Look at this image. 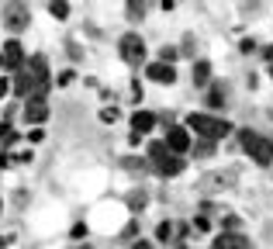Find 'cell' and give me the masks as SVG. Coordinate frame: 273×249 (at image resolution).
I'll return each instance as SVG.
<instances>
[{"label": "cell", "mask_w": 273, "mask_h": 249, "mask_svg": "<svg viewBox=\"0 0 273 249\" xmlns=\"http://www.w3.org/2000/svg\"><path fill=\"white\" fill-rule=\"evenodd\" d=\"M190 132H197V138H208V142H218V138H225V135L232 132V125L225 121V118H215V115H204V111H194V115H187L183 121Z\"/></svg>", "instance_id": "6da1fadb"}, {"label": "cell", "mask_w": 273, "mask_h": 249, "mask_svg": "<svg viewBox=\"0 0 273 249\" xmlns=\"http://www.w3.org/2000/svg\"><path fill=\"white\" fill-rule=\"evenodd\" d=\"M194 83L197 87H208V83H211V62H208V59L194 62Z\"/></svg>", "instance_id": "5bb4252c"}, {"label": "cell", "mask_w": 273, "mask_h": 249, "mask_svg": "<svg viewBox=\"0 0 273 249\" xmlns=\"http://www.w3.org/2000/svg\"><path fill=\"white\" fill-rule=\"evenodd\" d=\"M225 100H228L225 83H211V87H208V108H211V111H218V108H225Z\"/></svg>", "instance_id": "4fadbf2b"}, {"label": "cell", "mask_w": 273, "mask_h": 249, "mask_svg": "<svg viewBox=\"0 0 273 249\" xmlns=\"http://www.w3.org/2000/svg\"><path fill=\"white\" fill-rule=\"evenodd\" d=\"M4 69H14V73H21L24 69V49H21V42L18 39H7L4 42Z\"/></svg>", "instance_id": "52a82bcc"}, {"label": "cell", "mask_w": 273, "mask_h": 249, "mask_svg": "<svg viewBox=\"0 0 273 249\" xmlns=\"http://www.w3.org/2000/svg\"><path fill=\"white\" fill-rule=\"evenodd\" d=\"M145 77L152 80V83H176V69L170 62H149L145 66Z\"/></svg>", "instance_id": "9c48e42d"}, {"label": "cell", "mask_w": 273, "mask_h": 249, "mask_svg": "<svg viewBox=\"0 0 273 249\" xmlns=\"http://www.w3.org/2000/svg\"><path fill=\"white\" fill-rule=\"evenodd\" d=\"M11 239H14V235H4V232H0V249H4V246H11Z\"/></svg>", "instance_id": "836d02e7"}, {"label": "cell", "mask_w": 273, "mask_h": 249, "mask_svg": "<svg viewBox=\"0 0 273 249\" xmlns=\"http://www.w3.org/2000/svg\"><path fill=\"white\" fill-rule=\"evenodd\" d=\"M0 18H4V28L7 31H24L28 24H31V14H28V7H24V0H4V11H0Z\"/></svg>", "instance_id": "277c9868"}, {"label": "cell", "mask_w": 273, "mask_h": 249, "mask_svg": "<svg viewBox=\"0 0 273 249\" xmlns=\"http://www.w3.org/2000/svg\"><path fill=\"white\" fill-rule=\"evenodd\" d=\"M163 142H166V149H170L173 156L190 153V132H187L183 125H173V128L166 132V138H163Z\"/></svg>", "instance_id": "8992f818"}, {"label": "cell", "mask_w": 273, "mask_h": 249, "mask_svg": "<svg viewBox=\"0 0 273 249\" xmlns=\"http://www.w3.org/2000/svg\"><path fill=\"white\" fill-rule=\"evenodd\" d=\"M21 73H28L31 80H49V59H45V56H31L28 62H24Z\"/></svg>", "instance_id": "8fae6325"}, {"label": "cell", "mask_w": 273, "mask_h": 249, "mask_svg": "<svg viewBox=\"0 0 273 249\" xmlns=\"http://www.w3.org/2000/svg\"><path fill=\"white\" fill-rule=\"evenodd\" d=\"M49 14L56 21H66L69 18V0H49Z\"/></svg>", "instance_id": "9a60e30c"}, {"label": "cell", "mask_w": 273, "mask_h": 249, "mask_svg": "<svg viewBox=\"0 0 273 249\" xmlns=\"http://www.w3.org/2000/svg\"><path fill=\"white\" fill-rule=\"evenodd\" d=\"M239 52H256V42H253V39H242V45H239Z\"/></svg>", "instance_id": "484cf974"}, {"label": "cell", "mask_w": 273, "mask_h": 249, "mask_svg": "<svg viewBox=\"0 0 273 249\" xmlns=\"http://www.w3.org/2000/svg\"><path fill=\"white\" fill-rule=\"evenodd\" d=\"M145 7H149V0H128V21H142Z\"/></svg>", "instance_id": "2e32d148"}, {"label": "cell", "mask_w": 273, "mask_h": 249, "mask_svg": "<svg viewBox=\"0 0 273 249\" xmlns=\"http://www.w3.org/2000/svg\"><path fill=\"white\" fill-rule=\"evenodd\" d=\"M190 149H194V156H201V159H211V156H215V142L197 138V146H190Z\"/></svg>", "instance_id": "e0dca14e"}, {"label": "cell", "mask_w": 273, "mask_h": 249, "mask_svg": "<svg viewBox=\"0 0 273 249\" xmlns=\"http://www.w3.org/2000/svg\"><path fill=\"white\" fill-rule=\"evenodd\" d=\"M45 118H49L45 97H28V100H24V121H28V125H45Z\"/></svg>", "instance_id": "ba28073f"}, {"label": "cell", "mask_w": 273, "mask_h": 249, "mask_svg": "<svg viewBox=\"0 0 273 249\" xmlns=\"http://www.w3.org/2000/svg\"><path fill=\"white\" fill-rule=\"evenodd\" d=\"M0 66H4V56H0Z\"/></svg>", "instance_id": "d590c367"}, {"label": "cell", "mask_w": 273, "mask_h": 249, "mask_svg": "<svg viewBox=\"0 0 273 249\" xmlns=\"http://www.w3.org/2000/svg\"><path fill=\"white\" fill-rule=\"evenodd\" d=\"M152 128H156V115L152 111H135L132 115V132L145 135V132H152Z\"/></svg>", "instance_id": "7c38bea8"}, {"label": "cell", "mask_w": 273, "mask_h": 249, "mask_svg": "<svg viewBox=\"0 0 273 249\" xmlns=\"http://www.w3.org/2000/svg\"><path fill=\"white\" fill-rule=\"evenodd\" d=\"M211 249H249V239H246L242 232H225L221 229V235H215V246Z\"/></svg>", "instance_id": "30bf717a"}, {"label": "cell", "mask_w": 273, "mask_h": 249, "mask_svg": "<svg viewBox=\"0 0 273 249\" xmlns=\"http://www.w3.org/2000/svg\"><path fill=\"white\" fill-rule=\"evenodd\" d=\"M239 142H242V149L253 156L259 166H270L273 163V142L270 138H263V135H256V132L246 128V132H239Z\"/></svg>", "instance_id": "3957f363"}, {"label": "cell", "mask_w": 273, "mask_h": 249, "mask_svg": "<svg viewBox=\"0 0 273 249\" xmlns=\"http://www.w3.org/2000/svg\"><path fill=\"white\" fill-rule=\"evenodd\" d=\"M176 56H180V52H176L173 45H163V49H159V62H170V66H173Z\"/></svg>", "instance_id": "ffe728a7"}, {"label": "cell", "mask_w": 273, "mask_h": 249, "mask_svg": "<svg viewBox=\"0 0 273 249\" xmlns=\"http://www.w3.org/2000/svg\"><path fill=\"white\" fill-rule=\"evenodd\" d=\"M69 235H73V239H87V225H83V222H76V225H73V232H69Z\"/></svg>", "instance_id": "cb8c5ba5"}, {"label": "cell", "mask_w": 273, "mask_h": 249, "mask_svg": "<svg viewBox=\"0 0 273 249\" xmlns=\"http://www.w3.org/2000/svg\"><path fill=\"white\" fill-rule=\"evenodd\" d=\"M156 239L159 242H170V239H173V222H159L156 225Z\"/></svg>", "instance_id": "ac0fdd59"}, {"label": "cell", "mask_w": 273, "mask_h": 249, "mask_svg": "<svg viewBox=\"0 0 273 249\" xmlns=\"http://www.w3.org/2000/svg\"><path fill=\"white\" fill-rule=\"evenodd\" d=\"M135 232H138V222H128L125 225V239H135Z\"/></svg>", "instance_id": "4316f807"}, {"label": "cell", "mask_w": 273, "mask_h": 249, "mask_svg": "<svg viewBox=\"0 0 273 249\" xmlns=\"http://www.w3.org/2000/svg\"><path fill=\"white\" fill-rule=\"evenodd\" d=\"M190 229H197V232H208V229H211V222H208V215H197V218H194V225H190Z\"/></svg>", "instance_id": "7402d4cb"}, {"label": "cell", "mask_w": 273, "mask_h": 249, "mask_svg": "<svg viewBox=\"0 0 273 249\" xmlns=\"http://www.w3.org/2000/svg\"><path fill=\"white\" fill-rule=\"evenodd\" d=\"M221 229H228V232H235V229H239V218H235V215H228V218H225V222H221Z\"/></svg>", "instance_id": "d4e9b609"}, {"label": "cell", "mask_w": 273, "mask_h": 249, "mask_svg": "<svg viewBox=\"0 0 273 249\" xmlns=\"http://www.w3.org/2000/svg\"><path fill=\"white\" fill-rule=\"evenodd\" d=\"M204 187H208V191H218V187H228V180H225V176H208Z\"/></svg>", "instance_id": "44dd1931"}, {"label": "cell", "mask_w": 273, "mask_h": 249, "mask_svg": "<svg viewBox=\"0 0 273 249\" xmlns=\"http://www.w3.org/2000/svg\"><path fill=\"white\" fill-rule=\"evenodd\" d=\"M118 118H121V111H118V104H114V108H111V104H107V108H100V121H104V125H114Z\"/></svg>", "instance_id": "d6986e66"}, {"label": "cell", "mask_w": 273, "mask_h": 249, "mask_svg": "<svg viewBox=\"0 0 273 249\" xmlns=\"http://www.w3.org/2000/svg\"><path fill=\"white\" fill-rule=\"evenodd\" d=\"M11 166H14V156H4V153H0V170H11Z\"/></svg>", "instance_id": "83f0119b"}, {"label": "cell", "mask_w": 273, "mask_h": 249, "mask_svg": "<svg viewBox=\"0 0 273 249\" xmlns=\"http://www.w3.org/2000/svg\"><path fill=\"white\" fill-rule=\"evenodd\" d=\"M7 94H11V80L4 77V80H0V97H7Z\"/></svg>", "instance_id": "4dcf8cb0"}, {"label": "cell", "mask_w": 273, "mask_h": 249, "mask_svg": "<svg viewBox=\"0 0 273 249\" xmlns=\"http://www.w3.org/2000/svg\"><path fill=\"white\" fill-rule=\"evenodd\" d=\"M118 52H121V59H125V62L142 66V59H145V42H142V35L128 31V35H121V42H118Z\"/></svg>", "instance_id": "5b68a950"}, {"label": "cell", "mask_w": 273, "mask_h": 249, "mask_svg": "<svg viewBox=\"0 0 273 249\" xmlns=\"http://www.w3.org/2000/svg\"><path fill=\"white\" fill-rule=\"evenodd\" d=\"M7 135H11V125H7V121H0V138H7Z\"/></svg>", "instance_id": "1f68e13d"}, {"label": "cell", "mask_w": 273, "mask_h": 249, "mask_svg": "<svg viewBox=\"0 0 273 249\" xmlns=\"http://www.w3.org/2000/svg\"><path fill=\"white\" fill-rule=\"evenodd\" d=\"M128 201H132V211H142V208H145V194H132V197H128Z\"/></svg>", "instance_id": "603a6c76"}, {"label": "cell", "mask_w": 273, "mask_h": 249, "mask_svg": "<svg viewBox=\"0 0 273 249\" xmlns=\"http://www.w3.org/2000/svg\"><path fill=\"white\" fill-rule=\"evenodd\" d=\"M180 249H183V246H180Z\"/></svg>", "instance_id": "f35d334b"}, {"label": "cell", "mask_w": 273, "mask_h": 249, "mask_svg": "<svg viewBox=\"0 0 273 249\" xmlns=\"http://www.w3.org/2000/svg\"><path fill=\"white\" fill-rule=\"evenodd\" d=\"M149 166H152L159 176H176V173L183 170V159L170 153L166 142H152V146H149Z\"/></svg>", "instance_id": "7a4b0ae2"}, {"label": "cell", "mask_w": 273, "mask_h": 249, "mask_svg": "<svg viewBox=\"0 0 273 249\" xmlns=\"http://www.w3.org/2000/svg\"><path fill=\"white\" fill-rule=\"evenodd\" d=\"M0 211H4V201H0Z\"/></svg>", "instance_id": "8d00e7d4"}, {"label": "cell", "mask_w": 273, "mask_h": 249, "mask_svg": "<svg viewBox=\"0 0 273 249\" xmlns=\"http://www.w3.org/2000/svg\"><path fill=\"white\" fill-rule=\"evenodd\" d=\"M263 56H266V59H273V45H266V52H263Z\"/></svg>", "instance_id": "e575fe53"}, {"label": "cell", "mask_w": 273, "mask_h": 249, "mask_svg": "<svg viewBox=\"0 0 273 249\" xmlns=\"http://www.w3.org/2000/svg\"><path fill=\"white\" fill-rule=\"evenodd\" d=\"M76 249H87V246H76Z\"/></svg>", "instance_id": "74e56055"}, {"label": "cell", "mask_w": 273, "mask_h": 249, "mask_svg": "<svg viewBox=\"0 0 273 249\" xmlns=\"http://www.w3.org/2000/svg\"><path fill=\"white\" fill-rule=\"evenodd\" d=\"M42 138H45V132H42V128H35V132H28V142H42Z\"/></svg>", "instance_id": "f546056e"}, {"label": "cell", "mask_w": 273, "mask_h": 249, "mask_svg": "<svg viewBox=\"0 0 273 249\" xmlns=\"http://www.w3.org/2000/svg\"><path fill=\"white\" fill-rule=\"evenodd\" d=\"M59 87H66V83H73V73H69V69H66V73H59V80H56Z\"/></svg>", "instance_id": "f1b7e54d"}, {"label": "cell", "mask_w": 273, "mask_h": 249, "mask_svg": "<svg viewBox=\"0 0 273 249\" xmlns=\"http://www.w3.org/2000/svg\"><path fill=\"white\" fill-rule=\"evenodd\" d=\"M132 249H152V242H145V239H138V242H135V246H132Z\"/></svg>", "instance_id": "d6a6232c"}]
</instances>
